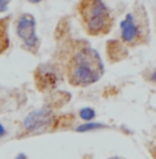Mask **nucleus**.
I'll use <instances>...</instances> for the list:
<instances>
[{"instance_id":"1","label":"nucleus","mask_w":156,"mask_h":159,"mask_svg":"<svg viewBox=\"0 0 156 159\" xmlns=\"http://www.w3.org/2000/svg\"><path fill=\"white\" fill-rule=\"evenodd\" d=\"M73 87H86L98 82L104 75V65L100 54L87 42L76 40L68 43L62 60L58 62Z\"/></svg>"},{"instance_id":"2","label":"nucleus","mask_w":156,"mask_h":159,"mask_svg":"<svg viewBox=\"0 0 156 159\" xmlns=\"http://www.w3.org/2000/svg\"><path fill=\"white\" fill-rule=\"evenodd\" d=\"M79 15L86 32L91 36H101L111 32L114 18L102 0H80Z\"/></svg>"},{"instance_id":"3","label":"nucleus","mask_w":156,"mask_h":159,"mask_svg":"<svg viewBox=\"0 0 156 159\" xmlns=\"http://www.w3.org/2000/svg\"><path fill=\"white\" fill-rule=\"evenodd\" d=\"M120 38L127 46H138L148 40V21L144 11L128 13L120 22Z\"/></svg>"},{"instance_id":"4","label":"nucleus","mask_w":156,"mask_h":159,"mask_svg":"<svg viewBox=\"0 0 156 159\" xmlns=\"http://www.w3.org/2000/svg\"><path fill=\"white\" fill-rule=\"evenodd\" d=\"M64 72L58 62H48L40 64L33 72V80L39 91L42 93H48L53 91L54 89L60 86L62 80Z\"/></svg>"},{"instance_id":"5","label":"nucleus","mask_w":156,"mask_h":159,"mask_svg":"<svg viewBox=\"0 0 156 159\" xmlns=\"http://www.w3.org/2000/svg\"><path fill=\"white\" fill-rule=\"evenodd\" d=\"M15 30H17V35L22 42V46L25 47V50H28L33 54L38 53L40 42L38 39V35H36L35 17L32 14H22L17 21Z\"/></svg>"},{"instance_id":"6","label":"nucleus","mask_w":156,"mask_h":159,"mask_svg":"<svg viewBox=\"0 0 156 159\" xmlns=\"http://www.w3.org/2000/svg\"><path fill=\"white\" fill-rule=\"evenodd\" d=\"M58 116L54 115L51 109H42L32 112L25 119L24 129L26 133H43L46 130H53L58 127Z\"/></svg>"},{"instance_id":"7","label":"nucleus","mask_w":156,"mask_h":159,"mask_svg":"<svg viewBox=\"0 0 156 159\" xmlns=\"http://www.w3.org/2000/svg\"><path fill=\"white\" fill-rule=\"evenodd\" d=\"M7 20H0V54L8 47V36H7Z\"/></svg>"},{"instance_id":"8","label":"nucleus","mask_w":156,"mask_h":159,"mask_svg":"<svg viewBox=\"0 0 156 159\" xmlns=\"http://www.w3.org/2000/svg\"><path fill=\"white\" fill-rule=\"evenodd\" d=\"M94 115L96 114H94V111L91 108H84V109L80 111V118L84 119V120H90V119H93Z\"/></svg>"},{"instance_id":"9","label":"nucleus","mask_w":156,"mask_h":159,"mask_svg":"<svg viewBox=\"0 0 156 159\" xmlns=\"http://www.w3.org/2000/svg\"><path fill=\"white\" fill-rule=\"evenodd\" d=\"M8 8V0H0V13H4Z\"/></svg>"},{"instance_id":"10","label":"nucleus","mask_w":156,"mask_h":159,"mask_svg":"<svg viewBox=\"0 0 156 159\" xmlns=\"http://www.w3.org/2000/svg\"><path fill=\"white\" fill-rule=\"evenodd\" d=\"M149 152H151L152 158L156 159V144H154V145H149Z\"/></svg>"},{"instance_id":"11","label":"nucleus","mask_w":156,"mask_h":159,"mask_svg":"<svg viewBox=\"0 0 156 159\" xmlns=\"http://www.w3.org/2000/svg\"><path fill=\"white\" fill-rule=\"evenodd\" d=\"M4 133H6V131H4V127H3L2 125H0V137L4 136Z\"/></svg>"},{"instance_id":"12","label":"nucleus","mask_w":156,"mask_h":159,"mask_svg":"<svg viewBox=\"0 0 156 159\" xmlns=\"http://www.w3.org/2000/svg\"><path fill=\"white\" fill-rule=\"evenodd\" d=\"M151 80H152V82H156V71H154V73H152Z\"/></svg>"},{"instance_id":"13","label":"nucleus","mask_w":156,"mask_h":159,"mask_svg":"<svg viewBox=\"0 0 156 159\" xmlns=\"http://www.w3.org/2000/svg\"><path fill=\"white\" fill-rule=\"evenodd\" d=\"M29 2H30V3H40L42 0H29Z\"/></svg>"},{"instance_id":"14","label":"nucleus","mask_w":156,"mask_h":159,"mask_svg":"<svg viewBox=\"0 0 156 159\" xmlns=\"http://www.w3.org/2000/svg\"><path fill=\"white\" fill-rule=\"evenodd\" d=\"M108 159H123V158H119V157H112V158H108Z\"/></svg>"}]
</instances>
